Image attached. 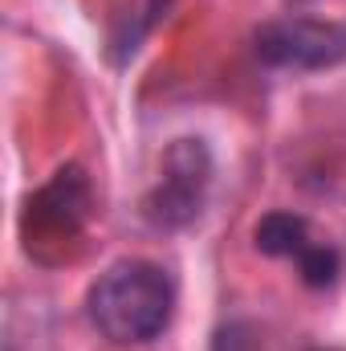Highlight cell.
Wrapping results in <instances>:
<instances>
[{"mask_svg": "<svg viewBox=\"0 0 346 351\" xmlns=\"http://www.w3.org/2000/svg\"><path fill=\"white\" fill-rule=\"evenodd\" d=\"M175 302H179V286L172 269L147 258H122L90 282L86 319L114 348H139L172 327Z\"/></svg>", "mask_w": 346, "mask_h": 351, "instance_id": "obj_1", "label": "cell"}, {"mask_svg": "<svg viewBox=\"0 0 346 351\" xmlns=\"http://www.w3.org/2000/svg\"><path fill=\"white\" fill-rule=\"evenodd\" d=\"M90 213H94V196L86 172L74 164L57 168L49 184H41L25 200V217H21L25 250L37 262H66L70 245H82L86 237Z\"/></svg>", "mask_w": 346, "mask_h": 351, "instance_id": "obj_2", "label": "cell"}, {"mask_svg": "<svg viewBox=\"0 0 346 351\" xmlns=\"http://www.w3.org/2000/svg\"><path fill=\"white\" fill-rule=\"evenodd\" d=\"M212 172H216V164H212V152L204 139L187 135V139L168 143L159 180L143 196V221L163 233L196 225L208 204V192H212Z\"/></svg>", "mask_w": 346, "mask_h": 351, "instance_id": "obj_3", "label": "cell"}, {"mask_svg": "<svg viewBox=\"0 0 346 351\" xmlns=\"http://www.w3.org/2000/svg\"><path fill=\"white\" fill-rule=\"evenodd\" d=\"M253 49L273 70H334L346 62V21L326 16H281L261 25L253 37Z\"/></svg>", "mask_w": 346, "mask_h": 351, "instance_id": "obj_4", "label": "cell"}, {"mask_svg": "<svg viewBox=\"0 0 346 351\" xmlns=\"http://www.w3.org/2000/svg\"><path fill=\"white\" fill-rule=\"evenodd\" d=\"M253 245L265 258H281V262L297 265V278L310 286V290H330L343 274V258L338 250L314 233V225L302 217V213H289V208H273L265 213L253 229Z\"/></svg>", "mask_w": 346, "mask_h": 351, "instance_id": "obj_5", "label": "cell"}, {"mask_svg": "<svg viewBox=\"0 0 346 351\" xmlns=\"http://www.w3.org/2000/svg\"><path fill=\"white\" fill-rule=\"evenodd\" d=\"M314 351H330V348H314Z\"/></svg>", "mask_w": 346, "mask_h": 351, "instance_id": "obj_6", "label": "cell"}]
</instances>
